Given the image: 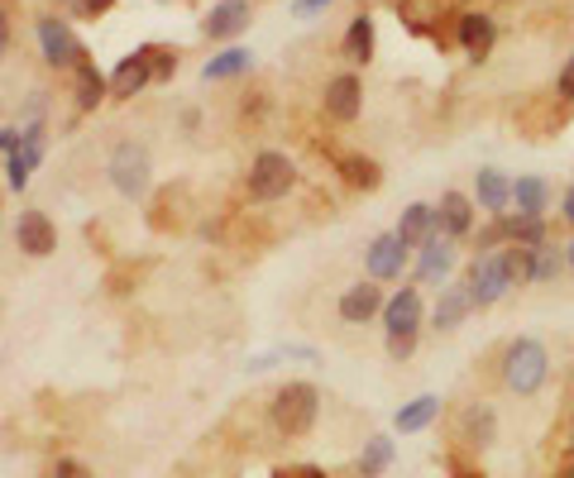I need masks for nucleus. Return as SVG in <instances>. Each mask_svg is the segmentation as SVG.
Returning a JSON list of instances; mask_svg holds the SVG:
<instances>
[{"mask_svg":"<svg viewBox=\"0 0 574 478\" xmlns=\"http://www.w3.org/2000/svg\"><path fill=\"white\" fill-rule=\"evenodd\" d=\"M498 373H503V387L513 397H536L546 383H551V349H546L541 339H531V335L507 339Z\"/></svg>","mask_w":574,"mask_h":478,"instance_id":"1","label":"nucleus"},{"mask_svg":"<svg viewBox=\"0 0 574 478\" xmlns=\"http://www.w3.org/2000/svg\"><path fill=\"white\" fill-rule=\"evenodd\" d=\"M321 417V393L311 383H283L273 393V431L287 440L311 435V426Z\"/></svg>","mask_w":574,"mask_h":478,"instance_id":"2","label":"nucleus"},{"mask_svg":"<svg viewBox=\"0 0 574 478\" xmlns=\"http://www.w3.org/2000/svg\"><path fill=\"white\" fill-rule=\"evenodd\" d=\"M292 182H297V168L278 148H264V154L249 163V196L254 201H278L292 192Z\"/></svg>","mask_w":574,"mask_h":478,"instance_id":"3","label":"nucleus"},{"mask_svg":"<svg viewBox=\"0 0 574 478\" xmlns=\"http://www.w3.org/2000/svg\"><path fill=\"white\" fill-rule=\"evenodd\" d=\"M465 287L474 297V311L498 307V301L507 297V287H513V278H507V268H503V254H474L469 273H465Z\"/></svg>","mask_w":574,"mask_h":478,"instance_id":"4","label":"nucleus"},{"mask_svg":"<svg viewBox=\"0 0 574 478\" xmlns=\"http://www.w3.org/2000/svg\"><path fill=\"white\" fill-rule=\"evenodd\" d=\"M148 148L144 144H120L116 154H110V182H116V192L120 196H130V201H140L148 192Z\"/></svg>","mask_w":574,"mask_h":478,"instance_id":"5","label":"nucleus"},{"mask_svg":"<svg viewBox=\"0 0 574 478\" xmlns=\"http://www.w3.org/2000/svg\"><path fill=\"white\" fill-rule=\"evenodd\" d=\"M407 254H411V249H407L393 230L379 235V239H373V244L364 249L369 278H373V283H397V278H403V268H407Z\"/></svg>","mask_w":574,"mask_h":478,"instance_id":"6","label":"nucleus"},{"mask_svg":"<svg viewBox=\"0 0 574 478\" xmlns=\"http://www.w3.org/2000/svg\"><path fill=\"white\" fill-rule=\"evenodd\" d=\"M34 29H39V48H44V58L53 62V68H77V62L86 58V53H82V44L72 39V29H68L62 20L44 15L39 24H34Z\"/></svg>","mask_w":574,"mask_h":478,"instance_id":"7","label":"nucleus"},{"mask_svg":"<svg viewBox=\"0 0 574 478\" xmlns=\"http://www.w3.org/2000/svg\"><path fill=\"white\" fill-rule=\"evenodd\" d=\"M158 77V48L154 44H148V48H140V53H130V58H124L120 62V68H116V82H110V96H134V92H144V86L148 82H154Z\"/></svg>","mask_w":574,"mask_h":478,"instance_id":"8","label":"nucleus"},{"mask_svg":"<svg viewBox=\"0 0 574 478\" xmlns=\"http://www.w3.org/2000/svg\"><path fill=\"white\" fill-rule=\"evenodd\" d=\"M455 440L469 450H489L498 440V411L489 402H469L465 411H459V426H455Z\"/></svg>","mask_w":574,"mask_h":478,"instance_id":"9","label":"nucleus"},{"mask_svg":"<svg viewBox=\"0 0 574 478\" xmlns=\"http://www.w3.org/2000/svg\"><path fill=\"white\" fill-rule=\"evenodd\" d=\"M383 331L388 335H417L421 331V292L417 287H397L383 301Z\"/></svg>","mask_w":574,"mask_h":478,"instance_id":"10","label":"nucleus"},{"mask_svg":"<svg viewBox=\"0 0 574 478\" xmlns=\"http://www.w3.org/2000/svg\"><path fill=\"white\" fill-rule=\"evenodd\" d=\"M15 244H20L29 259H48V254L58 249V230H53V220H48L44 211H24V216L15 220Z\"/></svg>","mask_w":574,"mask_h":478,"instance_id":"11","label":"nucleus"},{"mask_svg":"<svg viewBox=\"0 0 574 478\" xmlns=\"http://www.w3.org/2000/svg\"><path fill=\"white\" fill-rule=\"evenodd\" d=\"M474 206L489 211V216H507V206H513V178L498 168H479L474 172Z\"/></svg>","mask_w":574,"mask_h":478,"instance_id":"12","label":"nucleus"},{"mask_svg":"<svg viewBox=\"0 0 574 478\" xmlns=\"http://www.w3.org/2000/svg\"><path fill=\"white\" fill-rule=\"evenodd\" d=\"M359 110H364V86H359L355 72H340V77L326 82V116L331 120H359Z\"/></svg>","mask_w":574,"mask_h":478,"instance_id":"13","label":"nucleus"},{"mask_svg":"<svg viewBox=\"0 0 574 478\" xmlns=\"http://www.w3.org/2000/svg\"><path fill=\"white\" fill-rule=\"evenodd\" d=\"M455 39L474 62H483L498 44V24L489 15H479V10H469V15H459V24H455Z\"/></svg>","mask_w":574,"mask_h":478,"instance_id":"14","label":"nucleus"},{"mask_svg":"<svg viewBox=\"0 0 574 478\" xmlns=\"http://www.w3.org/2000/svg\"><path fill=\"white\" fill-rule=\"evenodd\" d=\"M39 158H44V130L39 124H29V130L20 134V144L10 148V187H15V192H24V187H29V172L39 168Z\"/></svg>","mask_w":574,"mask_h":478,"instance_id":"15","label":"nucleus"},{"mask_svg":"<svg viewBox=\"0 0 574 478\" xmlns=\"http://www.w3.org/2000/svg\"><path fill=\"white\" fill-rule=\"evenodd\" d=\"M451 268H455V239L431 235L427 244L417 249V278L421 283H445L451 278Z\"/></svg>","mask_w":574,"mask_h":478,"instance_id":"16","label":"nucleus"},{"mask_svg":"<svg viewBox=\"0 0 574 478\" xmlns=\"http://www.w3.org/2000/svg\"><path fill=\"white\" fill-rule=\"evenodd\" d=\"M244 29H249V0H220L202 20L206 39H235V34H244Z\"/></svg>","mask_w":574,"mask_h":478,"instance_id":"17","label":"nucleus"},{"mask_svg":"<svg viewBox=\"0 0 574 478\" xmlns=\"http://www.w3.org/2000/svg\"><path fill=\"white\" fill-rule=\"evenodd\" d=\"M435 230L445 239H465L474 230V201L465 192H445L441 206H435Z\"/></svg>","mask_w":574,"mask_h":478,"instance_id":"18","label":"nucleus"},{"mask_svg":"<svg viewBox=\"0 0 574 478\" xmlns=\"http://www.w3.org/2000/svg\"><path fill=\"white\" fill-rule=\"evenodd\" d=\"M393 235L403 239L407 249H421L431 235H441V230H435V206H427V201H411L403 216H397V230Z\"/></svg>","mask_w":574,"mask_h":478,"instance_id":"19","label":"nucleus"},{"mask_svg":"<svg viewBox=\"0 0 574 478\" xmlns=\"http://www.w3.org/2000/svg\"><path fill=\"white\" fill-rule=\"evenodd\" d=\"M373 316H383V292L373 283H355V287H345V297H340V321L349 325H364Z\"/></svg>","mask_w":574,"mask_h":478,"instance_id":"20","label":"nucleus"},{"mask_svg":"<svg viewBox=\"0 0 574 478\" xmlns=\"http://www.w3.org/2000/svg\"><path fill=\"white\" fill-rule=\"evenodd\" d=\"M469 311H474L469 287L451 283V287H441V301H435V311H431V325H435V331H455V325H465Z\"/></svg>","mask_w":574,"mask_h":478,"instance_id":"21","label":"nucleus"},{"mask_svg":"<svg viewBox=\"0 0 574 478\" xmlns=\"http://www.w3.org/2000/svg\"><path fill=\"white\" fill-rule=\"evenodd\" d=\"M513 206L517 216H546L551 211V182L527 172V178H513Z\"/></svg>","mask_w":574,"mask_h":478,"instance_id":"22","label":"nucleus"},{"mask_svg":"<svg viewBox=\"0 0 574 478\" xmlns=\"http://www.w3.org/2000/svg\"><path fill=\"white\" fill-rule=\"evenodd\" d=\"M435 417H441V397H435V393H421V397H411L407 407L397 411L393 426H397L403 435H417V431H427Z\"/></svg>","mask_w":574,"mask_h":478,"instance_id":"23","label":"nucleus"},{"mask_svg":"<svg viewBox=\"0 0 574 478\" xmlns=\"http://www.w3.org/2000/svg\"><path fill=\"white\" fill-rule=\"evenodd\" d=\"M340 53L345 62H373V20L369 15H355L349 20V29H345V39H340Z\"/></svg>","mask_w":574,"mask_h":478,"instance_id":"24","label":"nucleus"},{"mask_svg":"<svg viewBox=\"0 0 574 478\" xmlns=\"http://www.w3.org/2000/svg\"><path fill=\"white\" fill-rule=\"evenodd\" d=\"M335 168H340V178L355 187V192H379V187H383V168L373 158H364V154H349V158L335 163Z\"/></svg>","mask_w":574,"mask_h":478,"instance_id":"25","label":"nucleus"},{"mask_svg":"<svg viewBox=\"0 0 574 478\" xmlns=\"http://www.w3.org/2000/svg\"><path fill=\"white\" fill-rule=\"evenodd\" d=\"M254 68V53L249 48H226V53H216L202 68V77L206 82H230V77H244V72Z\"/></svg>","mask_w":574,"mask_h":478,"instance_id":"26","label":"nucleus"},{"mask_svg":"<svg viewBox=\"0 0 574 478\" xmlns=\"http://www.w3.org/2000/svg\"><path fill=\"white\" fill-rule=\"evenodd\" d=\"M507 220V244H522V249H541L551 239V225L546 216H503Z\"/></svg>","mask_w":574,"mask_h":478,"instance_id":"27","label":"nucleus"},{"mask_svg":"<svg viewBox=\"0 0 574 478\" xmlns=\"http://www.w3.org/2000/svg\"><path fill=\"white\" fill-rule=\"evenodd\" d=\"M560 273H565V244H551V239H546L541 249H531V283L536 287L555 283Z\"/></svg>","mask_w":574,"mask_h":478,"instance_id":"28","label":"nucleus"},{"mask_svg":"<svg viewBox=\"0 0 574 478\" xmlns=\"http://www.w3.org/2000/svg\"><path fill=\"white\" fill-rule=\"evenodd\" d=\"M72 82H77V106H82V110H92L96 100L106 96V77L96 72V62H86V58L77 62V68H72Z\"/></svg>","mask_w":574,"mask_h":478,"instance_id":"29","label":"nucleus"},{"mask_svg":"<svg viewBox=\"0 0 574 478\" xmlns=\"http://www.w3.org/2000/svg\"><path fill=\"white\" fill-rule=\"evenodd\" d=\"M388 464H393V440L388 435H369L364 440V455H359V474L379 478V474H388Z\"/></svg>","mask_w":574,"mask_h":478,"instance_id":"30","label":"nucleus"},{"mask_svg":"<svg viewBox=\"0 0 574 478\" xmlns=\"http://www.w3.org/2000/svg\"><path fill=\"white\" fill-rule=\"evenodd\" d=\"M62 5H68L77 20H96V15H106L110 10V0H62Z\"/></svg>","mask_w":574,"mask_h":478,"instance_id":"31","label":"nucleus"},{"mask_svg":"<svg viewBox=\"0 0 574 478\" xmlns=\"http://www.w3.org/2000/svg\"><path fill=\"white\" fill-rule=\"evenodd\" d=\"M555 100L574 106V58H565V68H560V77H555Z\"/></svg>","mask_w":574,"mask_h":478,"instance_id":"32","label":"nucleus"},{"mask_svg":"<svg viewBox=\"0 0 574 478\" xmlns=\"http://www.w3.org/2000/svg\"><path fill=\"white\" fill-rule=\"evenodd\" d=\"M411 349H417V335H388V355H393V363L411 359Z\"/></svg>","mask_w":574,"mask_h":478,"instance_id":"33","label":"nucleus"},{"mask_svg":"<svg viewBox=\"0 0 574 478\" xmlns=\"http://www.w3.org/2000/svg\"><path fill=\"white\" fill-rule=\"evenodd\" d=\"M48 478H92V469H86V464H77V459H58L53 469H48Z\"/></svg>","mask_w":574,"mask_h":478,"instance_id":"34","label":"nucleus"},{"mask_svg":"<svg viewBox=\"0 0 574 478\" xmlns=\"http://www.w3.org/2000/svg\"><path fill=\"white\" fill-rule=\"evenodd\" d=\"M560 216H565V225L574 230V182L565 187V196H560Z\"/></svg>","mask_w":574,"mask_h":478,"instance_id":"35","label":"nucleus"},{"mask_svg":"<svg viewBox=\"0 0 574 478\" xmlns=\"http://www.w3.org/2000/svg\"><path fill=\"white\" fill-rule=\"evenodd\" d=\"M326 5H331V0H297L292 10H297V15H316V10H326Z\"/></svg>","mask_w":574,"mask_h":478,"instance_id":"36","label":"nucleus"},{"mask_svg":"<svg viewBox=\"0 0 574 478\" xmlns=\"http://www.w3.org/2000/svg\"><path fill=\"white\" fill-rule=\"evenodd\" d=\"M10 53V20H5V10H0V58Z\"/></svg>","mask_w":574,"mask_h":478,"instance_id":"37","label":"nucleus"},{"mask_svg":"<svg viewBox=\"0 0 574 478\" xmlns=\"http://www.w3.org/2000/svg\"><path fill=\"white\" fill-rule=\"evenodd\" d=\"M565 268L574 273V239H570V244H565Z\"/></svg>","mask_w":574,"mask_h":478,"instance_id":"38","label":"nucleus"},{"mask_svg":"<svg viewBox=\"0 0 574 478\" xmlns=\"http://www.w3.org/2000/svg\"><path fill=\"white\" fill-rule=\"evenodd\" d=\"M560 478H574V464H565V469H560Z\"/></svg>","mask_w":574,"mask_h":478,"instance_id":"39","label":"nucleus"},{"mask_svg":"<svg viewBox=\"0 0 574 478\" xmlns=\"http://www.w3.org/2000/svg\"><path fill=\"white\" fill-rule=\"evenodd\" d=\"M570 450H574V431H570Z\"/></svg>","mask_w":574,"mask_h":478,"instance_id":"40","label":"nucleus"}]
</instances>
